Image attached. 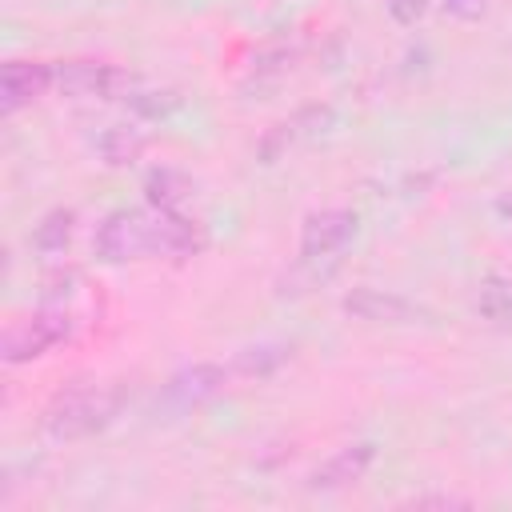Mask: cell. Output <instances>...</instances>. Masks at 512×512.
Masks as SVG:
<instances>
[{
  "label": "cell",
  "instance_id": "6da1fadb",
  "mask_svg": "<svg viewBox=\"0 0 512 512\" xmlns=\"http://www.w3.org/2000/svg\"><path fill=\"white\" fill-rule=\"evenodd\" d=\"M124 404V388L116 384H76L52 396L44 408V432L52 440H84L116 420Z\"/></svg>",
  "mask_w": 512,
  "mask_h": 512
},
{
  "label": "cell",
  "instance_id": "7a4b0ae2",
  "mask_svg": "<svg viewBox=\"0 0 512 512\" xmlns=\"http://www.w3.org/2000/svg\"><path fill=\"white\" fill-rule=\"evenodd\" d=\"M96 256L104 264H128L140 256H152V224L148 212L116 208L96 228Z\"/></svg>",
  "mask_w": 512,
  "mask_h": 512
},
{
  "label": "cell",
  "instance_id": "3957f363",
  "mask_svg": "<svg viewBox=\"0 0 512 512\" xmlns=\"http://www.w3.org/2000/svg\"><path fill=\"white\" fill-rule=\"evenodd\" d=\"M72 336V316L64 304H44L36 316H28L20 328H12L4 336V360L8 364H24V360H36L44 356L52 344L68 340Z\"/></svg>",
  "mask_w": 512,
  "mask_h": 512
},
{
  "label": "cell",
  "instance_id": "277c9868",
  "mask_svg": "<svg viewBox=\"0 0 512 512\" xmlns=\"http://www.w3.org/2000/svg\"><path fill=\"white\" fill-rule=\"evenodd\" d=\"M56 88L76 100H116V96H128L132 76L100 60H64L56 64Z\"/></svg>",
  "mask_w": 512,
  "mask_h": 512
},
{
  "label": "cell",
  "instance_id": "5b68a950",
  "mask_svg": "<svg viewBox=\"0 0 512 512\" xmlns=\"http://www.w3.org/2000/svg\"><path fill=\"white\" fill-rule=\"evenodd\" d=\"M340 308L348 312V316H356V320H364V324H392V328H400V324H416L420 316H424V308H416L408 296H400V292H384V288H352L344 300H340Z\"/></svg>",
  "mask_w": 512,
  "mask_h": 512
},
{
  "label": "cell",
  "instance_id": "8992f818",
  "mask_svg": "<svg viewBox=\"0 0 512 512\" xmlns=\"http://www.w3.org/2000/svg\"><path fill=\"white\" fill-rule=\"evenodd\" d=\"M352 236H356V216L348 208H320L300 228V256L304 260L336 256Z\"/></svg>",
  "mask_w": 512,
  "mask_h": 512
},
{
  "label": "cell",
  "instance_id": "52a82bcc",
  "mask_svg": "<svg viewBox=\"0 0 512 512\" xmlns=\"http://www.w3.org/2000/svg\"><path fill=\"white\" fill-rule=\"evenodd\" d=\"M52 84H56V64L12 60V64H4V76H0V108L12 116V112H20L24 104L40 100Z\"/></svg>",
  "mask_w": 512,
  "mask_h": 512
},
{
  "label": "cell",
  "instance_id": "ba28073f",
  "mask_svg": "<svg viewBox=\"0 0 512 512\" xmlns=\"http://www.w3.org/2000/svg\"><path fill=\"white\" fill-rule=\"evenodd\" d=\"M148 224H152V256L184 260L204 248V228L196 220L180 216V208H156V212H148Z\"/></svg>",
  "mask_w": 512,
  "mask_h": 512
},
{
  "label": "cell",
  "instance_id": "9c48e42d",
  "mask_svg": "<svg viewBox=\"0 0 512 512\" xmlns=\"http://www.w3.org/2000/svg\"><path fill=\"white\" fill-rule=\"evenodd\" d=\"M228 372L220 364H192L184 372H176L168 384H164V404L172 412H188V408H200L204 400H212L220 388H224Z\"/></svg>",
  "mask_w": 512,
  "mask_h": 512
},
{
  "label": "cell",
  "instance_id": "30bf717a",
  "mask_svg": "<svg viewBox=\"0 0 512 512\" xmlns=\"http://www.w3.org/2000/svg\"><path fill=\"white\" fill-rule=\"evenodd\" d=\"M376 460V448L364 440V444H348V448H340L336 456H328L312 476H308V484L312 488H344V484H356L364 472H368V464Z\"/></svg>",
  "mask_w": 512,
  "mask_h": 512
},
{
  "label": "cell",
  "instance_id": "8fae6325",
  "mask_svg": "<svg viewBox=\"0 0 512 512\" xmlns=\"http://www.w3.org/2000/svg\"><path fill=\"white\" fill-rule=\"evenodd\" d=\"M192 188H196L192 176L172 168V164H160V168H152L144 176V196H148L152 208H180L192 196Z\"/></svg>",
  "mask_w": 512,
  "mask_h": 512
},
{
  "label": "cell",
  "instance_id": "7c38bea8",
  "mask_svg": "<svg viewBox=\"0 0 512 512\" xmlns=\"http://www.w3.org/2000/svg\"><path fill=\"white\" fill-rule=\"evenodd\" d=\"M96 148H100L104 164L124 168V164H136V160H140V152H144V132L128 128V124H112V128L96 140Z\"/></svg>",
  "mask_w": 512,
  "mask_h": 512
},
{
  "label": "cell",
  "instance_id": "4fadbf2b",
  "mask_svg": "<svg viewBox=\"0 0 512 512\" xmlns=\"http://www.w3.org/2000/svg\"><path fill=\"white\" fill-rule=\"evenodd\" d=\"M72 224H76L72 208H52V212H44V216H40V224L32 228V248H36V252H44V256L64 252V248H68V240H72Z\"/></svg>",
  "mask_w": 512,
  "mask_h": 512
},
{
  "label": "cell",
  "instance_id": "5bb4252c",
  "mask_svg": "<svg viewBox=\"0 0 512 512\" xmlns=\"http://www.w3.org/2000/svg\"><path fill=\"white\" fill-rule=\"evenodd\" d=\"M476 312L496 324V328H512V284L504 280H484L476 292Z\"/></svg>",
  "mask_w": 512,
  "mask_h": 512
},
{
  "label": "cell",
  "instance_id": "9a60e30c",
  "mask_svg": "<svg viewBox=\"0 0 512 512\" xmlns=\"http://www.w3.org/2000/svg\"><path fill=\"white\" fill-rule=\"evenodd\" d=\"M288 344H252V348H240L236 352V372L240 376H272L284 360H288Z\"/></svg>",
  "mask_w": 512,
  "mask_h": 512
},
{
  "label": "cell",
  "instance_id": "2e32d148",
  "mask_svg": "<svg viewBox=\"0 0 512 512\" xmlns=\"http://www.w3.org/2000/svg\"><path fill=\"white\" fill-rule=\"evenodd\" d=\"M132 104L140 112H148V116H168L172 108H180V96L176 92H136Z\"/></svg>",
  "mask_w": 512,
  "mask_h": 512
},
{
  "label": "cell",
  "instance_id": "e0dca14e",
  "mask_svg": "<svg viewBox=\"0 0 512 512\" xmlns=\"http://www.w3.org/2000/svg\"><path fill=\"white\" fill-rule=\"evenodd\" d=\"M428 4H432V0H388V16H392L396 24H404V28H412V24L424 20Z\"/></svg>",
  "mask_w": 512,
  "mask_h": 512
},
{
  "label": "cell",
  "instance_id": "ac0fdd59",
  "mask_svg": "<svg viewBox=\"0 0 512 512\" xmlns=\"http://www.w3.org/2000/svg\"><path fill=\"white\" fill-rule=\"evenodd\" d=\"M488 4L492 0H440V8L448 16H456V20H480L488 12Z\"/></svg>",
  "mask_w": 512,
  "mask_h": 512
},
{
  "label": "cell",
  "instance_id": "d6986e66",
  "mask_svg": "<svg viewBox=\"0 0 512 512\" xmlns=\"http://www.w3.org/2000/svg\"><path fill=\"white\" fill-rule=\"evenodd\" d=\"M496 216H500V220H508V224H512V188H508V192H500V196H496Z\"/></svg>",
  "mask_w": 512,
  "mask_h": 512
}]
</instances>
